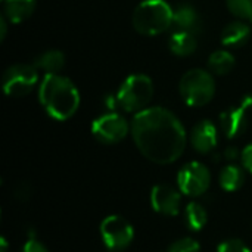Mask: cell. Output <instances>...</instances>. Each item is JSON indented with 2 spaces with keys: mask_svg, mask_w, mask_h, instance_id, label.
Masks as SVG:
<instances>
[{
  "mask_svg": "<svg viewBox=\"0 0 252 252\" xmlns=\"http://www.w3.org/2000/svg\"><path fill=\"white\" fill-rule=\"evenodd\" d=\"M130 133L139 152L158 165L177 161L188 143L182 121L162 106H149L137 112L131 120Z\"/></svg>",
  "mask_w": 252,
  "mask_h": 252,
  "instance_id": "obj_1",
  "label": "cell"
},
{
  "mask_svg": "<svg viewBox=\"0 0 252 252\" xmlns=\"http://www.w3.org/2000/svg\"><path fill=\"white\" fill-rule=\"evenodd\" d=\"M38 100L50 118L66 121L78 111L80 92L69 78L61 74H46L38 87Z\"/></svg>",
  "mask_w": 252,
  "mask_h": 252,
  "instance_id": "obj_2",
  "label": "cell"
},
{
  "mask_svg": "<svg viewBox=\"0 0 252 252\" xmlns=\"http://www.w3.org/2000/svg\"><path fill=\"white\" fill-rule=\"evenodd\" d=\"M131 22L142 35H159L173 27V7L165 0H143L136 6Z\"/></svg>",
  "mask_w": 252,
  "mask_h": 252,
  "instance_id": "obj_3",
  "label": "cell"
},
{
  "mask_svg": "<svg viewBox=\"0 0 252 252\" xmlns=\"http://www.w3.org/2000/svg\"><path fill=\"white\" fill-rule=\"evenodd\" d=\"M154 83L146 74H131L120 86L117 92L118 108L126 112L137 114L151 103L154 97Z\"/></svg>",
  "mask_w": 252,
  "mask_h": 252,
  "instance_id": "obj_4",
  "label": "cell"
},
{
  "mask_svg": "<svg viewBox=\"0 0 252 252\" xmlns=\"http://www.w3.org/2000/svg\"><path fill=\"white\" fill-rule=\"evenodd\" d=\"M179 92L183 102L192 108H201L210 103L216 94V81L213 72L193 68L183 74L179 83Z\"/></svg>",
  "mask_w": 252,
  "mask_h": 252,
  "instance_id": "obj_5",
  "label": "cell"
},
{
  "mask_svg": "<svg viewBox=\"0 0 252 252\" xmlns=\"http://www.w3.org/2000/svg\"><path fill=\"white\" fill-rule=\"evenodd\" d=\"M38 81V72L34 65L16 63L9 66L1 78L3 90L6 96L22 97L32 92Z\"/></svg>",
  "mask_w": 252,
  "mask_h": 252,
  "instance_id": "obj_6",
  "label": "cell"
},
{
  "mask_svg": "<svg viewBox=\"0 0 252 252\" xmlns=\"http://www.w3.org/2000/svg\"><path fill=\"white\" fill-rule=\"evenodd\" d=\"M131 131V124L118 112H108L92 123L93 137L103 145H115L124 140Z\"/></svg>",
  "mask_w": 252,
  "mask_h": 252,
  "instance_id": "obj_7",
  "label": "cell"
},
{
  "mask_svg": "<svg viewBox=\"0 0 252 252\" xmlns=\"http://www.w3.org/2000/svg\"><path fill=\"white\" fill-rule=\"evenodd\" d=\"M100 238L109 251L121 252L131 245L134 230L124 217L109 216L100 223Z\"/></svg>",
  "mask_w": 252,
  "mask_h": 252,
  "instance_id": "obj_8",
  "label": "cell"
},
{
  "mask_svg": "<svg viewBox=\"0 0 252 252\" xmlns=\"http://www.w3.org/2000/svg\"><path fill=\"white\" fill-rule=\"evenodd\" d=\"M177 185L182 193L196 198L204 195L211 185V173L207 165L192 161L183 165L177 176Z\"/></svg>",
  "mask_w": 252,
  "mask_h": 252,
  "instance_id": "obj_9",
  "label": "cell"
},
{
  "mask_svg": "<svg viewBox=\"0 0 252 252\" xmlns=\"http://www.w3.org/2000/svg\"><path fill=\"white\" fill-rule=\"evenodd\" d=\"M252 109V96L247 94L238 106L229 108L220 114V127L227 139H236L248 128V114Z\"/></svg>",
  "mask_w": 252,
  "mask_h": 252,
  "instance_id": "obj_10",
  "label": "cell"
},
{
  "mask_svg": "<svg viewBox=\"0 0 252 252\" xmlns=\"http://www.w3.org/2000/svg\"><path fill=\"white\" fill-rule=\"evenodd\" d=\"M152 208L168 217H174L180 211V192L170 185H157L151 192Z\"/></svg>",
  "mask_w": 252,
  "mask_h": 252,
  "instance_id": "obj_11",
  "label": "cell"
},
{
  "mask_svg": "<svg viewBox=\"0 0 252 252\" xmlns=\"http://www.w3.org/2000/svg\"><path fill=\"white\" fill-rule=\"evenodd\" d=\"M190 145L199 154H210L219 143V131L213 121L202 120L190 131Z\"/></svg>",
  "mask_w": 252,
  "mask_h": 252,
  "instance_id": "obj_12",
  "label": "cell"
},
{
  "mask_svg": "<svg viewBox=\"0 0 252 252\" xmlns=\"http://www.w3.org/2000/svg\"><path fill=\"white\" fill-rule=\"evenodd\" d=\"M173 27L177 31H188L196 35L202 31V18L195 6L180 3L173 9Z\"/></svg>",
  "mask_w": 252,
  "mask_h": 252,
  "instance_id": "obj_13",
  "label": "cell"
},
{
  "mask_svg": "<svg viewBox=\"0 0 252 252\" xmlns=\"http://www.w3.org/2000/svg\"><path fill=\"white\" fill-rule=\"evenodd\" d=\"M251 37V27L245 21H233L221 31V44L232 49H239L248 43Z\"/></svg>",
  "mask_w": 252,
  "mask_h": 252,
  "instance_id": "obj_14",
  "label": "cell"
},
{
  "mask_svg": "<svg viewBox=\"0 0 252 252\" xmlns=\"http://www.w3.org/2000/svg\"><path fill=\"white\" fill-rule=\"evenodd\" d=\"M168 47L176 56H189L198 47L196 35L188 31H174L168 38Z\"/></svg>",
  "mask_w": 252,
  "mask_h": 252,
  "instance_id": "obj_15",
  "label": "cell"
},
{
  "mask_svg": "<svg viewBox=\"0 0 252 252\" xmlns=\"http://www.w3.org/2000/svg\"><path fill=\"white\" fill-rule=\"evenodd\" d=\"M35 0H4V16L10 24H21L28 19L34 9Z\"/></svg>",
  "mask_w": 252,
  "mask_h": 252,
  "instance_id": "obj_16",
  "label": "cell"
},
{
  "mask_svg": "<svg viewBox=\"0 0 252 252\" xmlns=\"http://www.w3.org/2000/svg\"><path fill=\"white\" fill-rule=\"evenodd\" d=\"M32 65L46 74H59L65 65V55L61 50H47L38 55Z\"/></svg>",
  "mask_w": 252,
  "mask_h": 252,
  "instance_id": "obj_17",
  "label": "cell"
},
{
  "mask_svg": "<svg viewBox=\"0 0 252 252\" xmlns=\"http://www.w3.org/2000/svg\"><path fill=\"white\" fill-rule=\"evenodd\" d=\"M219 180H220L221 189H224L227 192H235V190H239L244 186V183H245V171L239 165L229 164L220 171Z\"/></svg>",
  "mask_w": 252,
  "mask_h": 252,
  "instance_id": "obj_18",
  "label": "cell"
},
{
  "mask_svg": "<svg viewBox=\"0 0 252 252\" xmlns=\"http://www.w3.org/2000/svg\"><path fill=\"white\" fill-rule=\"evenodd\" d=\"M235 65H236L235 56L229 50H224V49L216 50L208 58L210 72H213L216 75H226V74H229L235 68Z\"/></svg>",
  "mask_w": 252,
  "mask_h": 252,
  "instance_id": "obj_19",
  "label": "cell"
},
{
  "mask_svg": "<svg viewBox=\"0 0 252 252\" xmlns=\"http://www.w3.org/2000/svg\"><path fill=\"white\" fill-rule=\"evenodd\" d=\"M208 221V213L199 202H190L185 210L186 227L192 232H199L205 227Z\"/></svg>",
  "mask_w": 252,
  "mask_h": 252,
  "instance_id": "obj_20",
  "label": "cell"
},
{
  "mask_svg": "<svg viewBox=\"0 0 252 252\" xmlns=\"http://www.w3.org/2000/svg\"><path fill=\"white\" fill-rule=\"evenodd\" d=\"M227 9L241 21L252 22V0H226Z\"/></svg>",
  "mask_w": 252,
  "mask_h": 252,
  "instance_id": "obj_21",
  "label": "cell"
},
{
  "mask_svg": "<svg viewBox=\"0 0 252 252\" xmlns=\"http://www.w3.org/2000/svg\"><path fill=\"white\" fill-rule=\"evenodd\" d=\"M199 244L192 238H182L173 242L165 252H199Z\"/></svg>",
  "mask_w": 252,
  "mask_h": 252,
  "instance_id": "obj_22",
  "label": "cell"
},
{
  "mask_svg": "<svg viewBox=\"0 0 252 252\" xmlns=\"http://www.w3.org/2000/svg\"><path fill=\"white\" fill-rule=\"evenodd\" d=\"M217 252H251L241 239H229L219 245Z\"/></svg>",
  "mask_w": 252,
  "mask_h": 252,
  "instance_id": "obj_23",
  "label": "cell"
},
{
  "mask_svg": "<svg viewBox=\"0 0 252 252\" xmlns=\"http://www.w3.org/2000/svg\"><path fill=\"white\" fill-rule=\"evenodd\" d=\"M21 252H49V251H47V248H46L41 242H38L37 239H28V241L24 244V247L21 248Z\"/></svg>",
  "mask_w": 252,
  "mask_h": 252,
  "instance_id": "obj_24",
  "label": "cell"
},
{
  "mask_svg": "<svg viewBox=\"0 0 252 252\" xmlns=\"http://www.w3.org/2000/svg\"><path fill=\"white\" fill-rule=\"evenodd\" d=\"M241 161H242L244 168L252 174V143L245 146L244 151L241 152Z\"/></svg>",
  "mask_w": 252,
  "mask_h": 252,
  "instance_id": "obj_25",
  "label": "cell"
},
{
  "mask_svg": "<svg viewBox=\"0 0 252 252\" xmlns=\"http://www.w3.org/2000/svg\"><path fill=\"white\" fill-rule=\"evenodd\" d=\"M31 196V188L27 183H19L15 189V198L19 201H27Z\"/></svg>",
  "mask_w": 252,
  "mask_h": 252,
  "instance_id": "obj_26",
  "label": "cell"
},
{
  "mask_svg": "<svg viewBox=\"0 0 252 252\" xmlns=\"http://www.w3.org/2000/svg\"><path fill=\"white\" fill-rule=\"evenodd\" d=\"M238 155H239V152H238V149H236V148H227V149L224 151V158H227L229 161L236 159V158H238Z\"/></svg>",
  "mask_w": 252,
  "mask_h": 252,
  "instance_id": "obj_27",
  "label": "cell"
},
{
  "mask_svg": "<svg viewBox=\"0 0 252 252\" xmlns=\"http://www.w3.org/2000/svg\"><path fill=\"white\" fill-rule=\"evenodd\" d=\"M6 21H7L6 16H1L0 18V28H1V31H0V40H4V37H6V25H7Z\"/></svg>",
  "mask_w": 252,
  "mask_h": 252,
  "instance_id": "obj_28",
  "label": "cell"
},
{
  "mask_svg": "<svg viewBox=\"0 0 252 252\" xmlns=\"http://www.w3.org/2000/svg\"><path fill=\"white\" fill-rule=\"evenodd\" d=\"M0 247H1L0 252L7 251V242H6V239H4V238H1V239H0Z\"/></svg>",
  "mask_w": 252,
  "mask_h": 252,
  "instance_id": "obj_29",
  "label": "cell"
}]
</instances>
